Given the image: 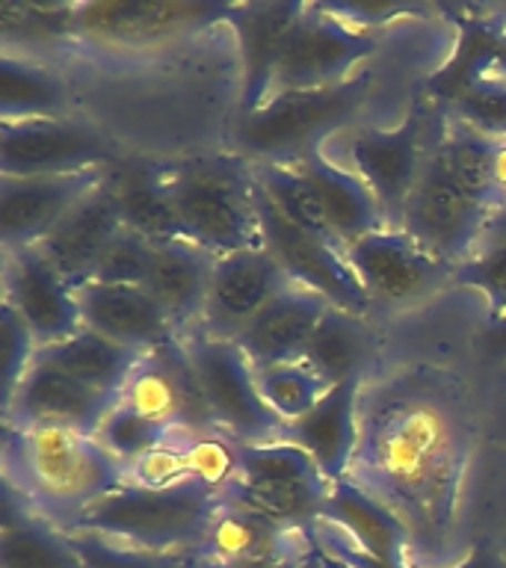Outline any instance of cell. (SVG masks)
<instances>
[{"mask_svg":"<svg viewBox=\"0 0 506 568\" xmlns=\"http://www.w3.org/2000/svg\"><path fill=\"white\" fill-rule=\"evenodd\" d=\"M470 426L456 385L435 371H399L358 397L346 479L380 500L408 545L447 539L468 468Z\"/></svg>","mask_w":506,"mask_h":568,"instance_id":"cell-1","label":"cell"},{"mask_svg":"<svg viewBox=\"0 0 506 568\" xmlns=\"http://www.w3.org/2000/svg\"><path fill=\"white\" fill-rule=\"evenodd\" d=\"M3 483L36 515L60 530H74L101 497L128 483V468L95 435L3 426Z\"/></svg>","mask_w":506,"mask_h":568,"instance_id":"cell-2","label":"cell"},{"mask_svg":"<svg viewBox=\"0 0 506 568\" xmlns=\"http://www.w3.org/2000/svg\"><path fill=\"white\" fill-rule=\"evenodd\" d=\"M178 237L225 257L261 246L255 163L243 154H199L160 166Z\"/></svg>","mask_w":506,"mask_h":568,"instance_id":"cell-3","label":"cell"},{"mask_svg":"<svg viewBox=\"0 0 506 568\" xmlns=\"http://www.w3.org/2000/svg\"><path fill=\"white\" fill-rule=\"evenodd\" d=\"M220 497L184 479L169 488H142L124 483L78 521L74 530L98 532L119 545L145 550H195L204 545ZM71 532V530H69Z\"/></svg>","mask_w":506,"mask_h":568,"instance_id":"cell-4","label":"cell"},{"mask_svg":"<svg viewBox=\"0 0 506 568\" xmlns=\"http://www.w3.org/2000/svg\"><path fill=\"white\" fill-rule=\"evenodd\" d=\"M371 89L373 71L362 69L337 87L275 92L255 113L237 115L234 140L240 154L252 163H296L355 119Z\"/></svg>","mask_w":506,"mask_h":568,"instance_id":"cell-5","label":"cell"},{"mask_svg":"<svg viewBox=\"0 0 506 568\" xmlns=\"http://www.w3.org/2000/svg\"><path fill=\"white\" fill-rule=\"evenodd\" d=\"M328 488L332 483L320 474L317 462L308 453L296 444L273 438L264 444H243L240 477L222 500L314 536Z\"/></svg>","mask_w":506,"mask_h":568,"instance_id":"cell-6","label":"cell"},{"mask_svg":"<svg viewBox=\"0 0 506 568\" xmlns=\"http://www.w3.org/2000/svg\"><path fill=\"white\" fill-rule=\"evenodd\" d=\"M444 110L417 101L397 128H358L350 140L353 172L376 195L391 229H399L403 211L426 160L442 133Z\"/></svg>","mask_w":506,"mask_h":568,"instance_id":"cell-7","label":"cell"},{"mask_svg":"<svg viewBox=\"0 0 506 568\" xmlns=\"http://www.w3.org/2000/svg\"><path fill=\"white\" fill-rule=\"evenodd\" d=\"M229 16V3L204 0H92L74 3V42L154 51Z\"/></svg>","mask_w":506,"mask_h":568,"instance_id":"cell-8","label":"cell"},{"mask_svg":"<svg viewBox=\"0 0 506 568\" xmlns=\"http://www.w3.org/2000/svg\"><path fill=\"white\" fill-rule=\"evenodd\" d=\"M193 362L213 426L240 444H264L279 438L282 420L270 412L257 388V373L234 341L204 332L181 337Z\"/></svg>","mask_w":506,"mask_h":568,"instance_id":"cell-9","label":"cell"},{"mask_svg":"<svg viewBox=\"0 0 506 568\" xmlns=\"http://www.w3.org/2000/svg\"><path fill=\"white\" fill-rule=\"evenodd\" d=\"M255 202L257 220H261V246L279 261L287 278L305 291L320 293L332 308L350 311L355 317H367L373 302L364 291V284L358 282V275L346 257V248L293 225L270 202V195L261 186H257Z\"/></svg>","mask_w":506,"mask_h":568,"instance_id":"cell-10","label":"cell"},{"mask_svg":"<svg viewBox=\"0 0 506 568\" xmlns=\"http://www.w3.org/2000/svg\"><path fill=\"white\" fill-rule=\"evenodd\" d=\"M373 48L376 36L371 30L350 24L326 3H305L284 44L273 95L337 87L358 74L355 69L371 57Z\"/></svg>","mask_w":506,"mask_h":568,"instance_id":"cell-11","label":"cell"},{"mask_svg":"<svg viewBox=\"0 0 506 568\" xmlns=\"http://www.w3.org/2000/svg\"><path fill=\"white\" fill-rule=\"evenodd\" d=\"M488 216L492 211L486 204H479L453 178L444 158L438 154V142H435L433 154L421 172V181L408 195L399 229L412 240H417L426 252L442 257L444 264L459 266L462 261L474 255Z\"/></svg>","mask_w":506,"mask_h":568,"instance_id":"cell-12","label":"cell"},{"mask_svg":"<svg viewBox=\"0 0 506 568\" xmlns=\"http://www.w3.org/2000/svg\"><path fill=\"white\" fill-rule=\"evenodd\" d=\"M92 166H113V151L95 128L80 119H21L0 122V175H65Z\"/></svg>","mask_w":506,"mask_h":568,"instance_id":"cell-13","label":"cell"},{"mask_svg":"<svg viewBox=\"0 0 506 568\" xmlns=\"http://www.w3.org/2000/svg\"><path fill=\"white\" fill-rule=\"evenodd\" d=\"M346 257L371 296L373 308H406L451 282L456 270L426 252L406 231L391 225L353 243L346 248Z\"/></svg>","mask_w":506,"mask_h":568,"instance_id":"cell-14","label":"cell"},{"mask_svg":"<svg viewBox=\"0 0 506 568\" xmlns=\"http://www.w3.org/2000/svg\"><path fill=\"white\" fill-rule=\"evenodd\" d=\"M119 403L136 408L140 415L175 433L195 435L216 429L184 341L140 355V362L124 382Z\"/></svg>","mask_w":506,"mask_h":568,"instance_id":"cell-15","label":"cell"},{"mask_svg":"<svg viewBox=\"0 0 506 568\" xmlns=\"http://www.w3.org/2000/svg\"><path fill=\"white\" fill-rule=\"evenodd\" d=\"M110 166L65 175L0 178V246L3 255L39 246L92 190L104 184Z\"/></svg>","mask_w":506,"mask_h":568,"instance_id":"cell-16","label":"cell"},{"mask_svg":"<svg viewBox=\"0 0 506 568\" xmlns=\"http://www.w3.org/2000/svg\"><path fill=\"white\" fill-rule=\"evenodd\" d=\"M287 287H293V282L264 246L216 257L199 332L237 341L249 323Z\"/></svg>","mask_w":506,"mask_h":568,"instance_id":"cell-17","label":"cell"},{"mask_svg":"<svg viewBox=\"0 0 506 568\" xmlns=\"http://www.w3.org/2000/svg\"><path fill=\"white\" fill-rule=\"evenodd\" d=\"M3 257V302H9L33 332L36 346L44 349L78 335L83 328L78 291L57 273L42 248H18Z\"/></svg>","mask_w":506,"mask_h":568,"instance_id":"cell-18","label":"cell"},{"mask_svg":"<svg viewBox=\"0 0 506 568\" xmlns=\"http://www.w3.org/2000/svg\"><path fill=\"white\" fill-rule=\"evenodd\" d=\"M115 403L119 397L101 394L65 373L33 362L12 399L3 406V426L71 429V433L98 435Z\"/></svg>","mask_w":506,"mask_h":568,"instance_id":"cell-19","label":"cell"},{"mask_svg":"<svg viewBox=\"0 0 506 568\" xmlns=\"http://www.w3.org/2000/svg\"><path fill=\"white\" fill-rule=\"evenodd\" d=\"M78 302L83 328H92L124 349L145 355L181 341L172 317L145 287L87 282L78 287Z\"/></svg>","mask_w":506,"mask_h":568,"instance_id":"cell-20","label":"cell"},{"mask_svg":"<svg viewBox=\"0 0 506 568\" xmlns=\"http://www.w3.org/2000/svg\"><path fill=\"white\" fill-rule=\"evenodd\" d=\"M124 229L122 207L115 199L110 175L98 190L83 199L48 237L39 243L42 255L57 266V273L78 291L92 282L98 261L110 246V240Z\"/></svg>","mask_w":506,"mask_h":568,"instance_id":"cell-21","label":"cell"},{"mask_svg":"<svg viewBox=\"0 0 506 568\" xmlns=\"http://www.w3.org/2000/svg\"><path fill=\"white\" fill-rule=\"evenodd\" d=\"M305 3L279 0V3H237L231 7V24L240 36L243 57V98L240 115L255 113L273 95L275 71L282 62L284 44L293 24L300 21Z\"/></svg>","mask_w":506,"mask_h":568,"instance_id":"cell-22","label":"cell"},{"mask_svg":"<svg viewBox=\"0 0 506 568\" xmlns=\"http://www.w3.org/2000/svg\"><path fill=\"white\" fill-rule=\"evenodd\" d=\"M317 527H332L346 548L367 557L373 566L403 568L408 548L406 527L350 479L332 483Z\"/></svg>","mask_w":506,"mask_h":568,"instance_id":"cell-23","label":"cell"},{"mask_svg":"<svg viewBox=\"0 0 506 568\" xmlns=\"http://www.w3.org/2000/svg\"><path fill=\"white\" fill-rule=\"evenodd\" d=\"M328 308L332 305L320 293L293 284L249 323L246 332L234 344L243 349L255 371H264L273 364L302 362Z\"/></svg>","mask_w":506,"mask_h":568,"instance_id":"cell-24","label":"cell"},{"mask_svg":"<svg viewBox=\"0 0 506 568\" xmlns=\"http://www.w3.org/2000/svg\"><path fill=\"white\" fill-rule=\"evenodd\" d=\"M213 264L216 257L186 240H160L151 248L149 275L142 287L172 317L181 337L202 328Z\"/></svg>","mask_w":506,"mask_h":568,"instance_id":"cell-25","label":"cell"},{"mask_svg":"<svg viewBox=\"0 0 506 568\" xmlns=\"http://www.w3.org/2000/svg\"><path fill=\"white\" fill-rule=\"evenodd\" d=\"M362 379H350L344 385L326 390V397L311 408L308 415L284 424L279 438L291 442L308 453L317 462L320 474L328 483L346 479L350 462L358 438V397H362Z\"/></svg>","mask_w":506,"mask_h":568,"instance_id":"cell-26","label":"cell"},{"mask_svg":"<svg viewBox=\"0 0 506 568\" xmlns=\"http://www.w3.org/2000/svg\"><path fill=\"white\" fill-rule=\"evenodd\" d=\"M314 550V536L291 530L252 513L246 506L225 504L213 515L204 545L199 548L202 566L208 562H246V559H302Z\"/></svg>","mask_w":506,"mask_h":568,"instance_id":"cell-27","label":"cell"},{"mask_svg":"<svg viewBox=\"0 0 506 568\" xmlns=\"http://www.w3.org/2000/svg\"><path fill=\"white\" fill-rule=\"evenodd\" d=\"M293 166H300L308 175L311 184L317 186L320 199L326 204L328 222L335 229L337 243L344 248H350L362 237L388 225L380 202H376V195L367 190L362 178L355 175L353 169L335 166L323 154V149H311Z\"/></svg>","mask_w":506,"mask_h":568,"instance_id":"cell-28","label":"cell"},{"mask_svg":"<svg viewBox=\"0 0 506 568\" xmlns=\"http://www.w3.org/2000/svg\"><path fill=\"white\" fill-rule=\"evenodd\" d=\"M0 568H87L71 545L69 530H60L36 515L16 488L3 483V530Z\"/></svg>","mask_w":506,"mask_h":568,"instance_id":"cell-29","label":"cell"},{"mask_svg":"<svg viewBox=\"0 0 506 568\" xmlns=\"http://www.w3.org/2000/svg\"><path fill=\"white\" fill-rule=\"evenodd\" d=\"M136 362H140V353L107 341L104 335H98L92 328H80L78 335L36 353V364L65 373L71 379L83 382L89 388L110 394V397H122L124 382L136 367Z\"/></svg>","mask_w":506,"mask_h":568,"instance_id":"cell-30","label":"cell"},{"mask_svg":"<svg viewBox=\"0 0 506 568\" xmlns=\"http://www.w3.org/2000/svg\"><path fill=\"white\" fill-rule=\"evenodd\" d=\"M373 346L376 341H373L371 328L364 326V317H355L350 311L328 308L326 317L320 320L302 362L314 367L328 388H335L350 379H364V364L371 362Z\"/></svg>","mask_w":506,"mask_h":568,"instance_id":"cell-31","label":"cell"},{"mask_svg":"<svg viewBox=\"0 0 506 568\" xmlns=\"http://www.w3.org/2000/svg\"><path fill=\"white\" fill-rule=\"evenodd\" d=\"M69 95L48 65L3 51L0 60V122L65 115Z\"/></svg>","mask_w":506,"mask_h":568,"instance_id":"cell-32","label":"cell"},{"mask_svg":"<svg viewBox=\"0 0 506 568\" xmlns=\"http://www.w3.org/2000/svg\"><path fill=\"white\" fill-rule=\"evenodd\" d=\"M110 186L122 207L124 229L136 231L151 243L181 240L160 184V166H110Z\"/></svg>","mask_w":506,"mask_h":568,"instance_id":"cell-33","label":"cell"},{"mask_svg":"<svg viewBox=\"0 0 506 568\" xmlns=\"http://www.w3.org/2000/svg\"><path fill=\"white\" fill-rule=\"evenodd\" d=\"M255 178L257 186L270 195V202H273L293 225H300V229L308 231V234H317V237L337 243L335 229H332V222H328L326 204L320 199L317 186L311 184L308 175H305L300 166H293V163H255ZM337 246H341V243H337Z\"/></svg>","mask_w":506,"mask_h":568,"instance_id":"cell-34","label":"cell"},{"mask_svg":"<svg viewBox=\"0 0 506 568\" xmlns=\"http://www.w3.org/2000/svg\"><path fill=\"white\" fill-rule=\"evenodd\" d=\"M257 373V388L261 397L270 406L282 424H293L317 406L320 399L326 397L328 385L323 382L314 367L305 362H287V364H273Z\"/></svg>","mask_w":506,"mask_h":568,"instance_id":"cell-35","label":"cell"},{"mask_svg":"<svg viewBox=\"0 0 506 568\" xmlns=\"http://www.w3.org/2000/svg\"><path fill=\"white\" fill-rule=\"evenodd\" d=\"M0 33L7 51L12 44H60L74 42V3H3L0 7Z\"/></svg>","mask_w":506,"mask_h":568,"instance_id":"cell-36","label":"cell"},{"mask_svg":"<svg viewBox=\"0 0 506 568\" xmlns=\"http://www.w3.org/2000/svg\"><path fill=\"white\" fill-rule=\"evenodd\" d=\"M69 536L87 568H202L195 550L131 548L87 530H71Z\"/></svg>","mask_w":506,"mask_h":568,"instance_id":"cell-37","label":"cell"},{"mask_svg":"<svg viewBox=\"0 0 506 568\" xmlns=\"http://www.w3.org/2000/svg\"><path fill=\"white\" fill-rule=\"evenodd\" d=\"M175 435V429H169V426L140 415L136 408L115 403L113 412L104 417V424H101L95 438L104 444V450L113 459L122 462L124 468H131L133 462L142 459L145 453L158 450L160 444H166Z\"/></svg>","mask_w":506,"mask_h":568,"instance_id":"cell-38","label":"cell"},{"mask_svg":"<svg viewBox=\"0 0 506 568\" xmlns=\"http://www.w3.org/2000/svg\"><path fill=\"white\" fill-rule=\"evenodd\" d=\"M447 110L486 136L506 140V80L497 74H474L451 89Z\"/></svg>","mask_w":506,"mask_h":568,"instance_id":"cell-39","label":"cell"},{"mask_svg":"<svg viewBox=\"0 0 506 568\" xmlns=\"http://www.w3.org/2000/svg\"><path fill=\"white\" fill-rule=\"evenodd\" d=\"M240 453H243V444L216 429L190 435V444H186L190 479L222 500L240 477Z\"/></svg>","mask_w":506,"mask_h":568,"instance_id":"cell-40","label":"cell"},{"mask_svg":"<svg viewBox=\"0 0 506 568\" xmlns=\"http://www.w3.org/2000/svg\"><path fill=\"white\" fill-rule=\"evenodd\" d=\"M151 248H154L151 240H145L131 229H122L110 240V246L104 248V255H101L95 273H92V282L142 287L145 275H149Z\"/></svg>","mask_w":506,"mask_h":568,"instance_id":"cell-41","label":"cell"},{"mask_svg":"<svg viewBox=\"0 0 506 568\" xmlns=\"http://www.w3.org/2000/svg\"><path fill=\"white\" fill-rule=\"evenodd\" d=\"M453 282L483 293L488 305V323L506 317V246L477 248L468 261L453 270Z\"/></svg>","mask_w":506,"mask_h":568,"instance_id":"cell-42","label":"cell"},{"mask_svg":"<svg viewBox=\"0 0 506 568\" xmlns=\"http://www.w3.org/2000/svg\"><path fill=\"white\" fill-rule=\"evenodd\" d=\"M190 433H178L158 450L145 453L128 468V483L142 488H169L190 479V456H186Z\"/></svg>","mask_w":506,"mask_h":568,"instance_id":"cell-43","label":"cell"},{"mask_svg":"<svg viewBox=\"0 0 506 568\" xmlns=\"http://www.w3.org/2000/svg\"><path fill=\"white\" fill-rule=\"evenodd\" d=\"M0 337H3V406H7L27 371L33 367L39 346H36L33 332L27 328V323L18 317V311L9 302L0 305Z\"/></svg>","mask_w":506,"mask_h":568,"instance_id":"cell-44","label":"cell"},{"mask_svg":"<svg viewBox=\"0 0 506 568\" xmlns=\"http://www.w3.org/2000/svg\"><path fill=\"white\" fill-rule=\"evenodd\" d=\"M470 69L474 71H470L468 78H474V74H497V78L506 80V33L477 39ZM462 80H456V83H462Z\"/></svg>","mask_w":506,"mask_h":568,"instance_id":"cell-45","label":"cell"},{"mask_svg":"<svg viewBox=\"0 0 506 568\" xmlns=\"http://www.w3.org/2000/svg\"><path fill=\"white\" fill-rule=\"evenodd\" d=\"M492 199L495 207L506 204V140H495V158H492ZM492 207V211H495Z\"/></svg>","mask_w":506,"mask_h":568,"instance_id":"cell-46","label":"cell"},{"mask_svg":"<svg viewBox=\"0 0 506 568\" xmlns=\"http://www.w3.org/2000/svg\"><path fill=\"white\" fill-rule=\"evenodd\" d=\"M488 246H506V204H500V207L492 211L486 229H483V237H479L477 248ZM477 248H474V252H477Z\"/></svg>","mask_w":506,"mask_h":568,"instance_id":"cell-47","label":"cell"},{"mask_svg":"<svg viewBox=\"0 0 506 568\" xmlns=\"http://www.w3.org/2000/svg\"><path fill=\"white\" fill-rule=\"evenodd\" d=\"M302 559H246V562H208V566H202V568H302Z\"/></svg>","mask_w":506,"mask_h":568,"instance_id":"cell-48","label":"cell"},{"mask_svg":"<svg viewBox=\"0 0 506 568\" xmlns=\"http://www.w3.org/2000/svg\"><path fill=\"white\" fill-rule=\"evenodd\" d=\"M486 349L495 358H506V317L492 320L486 328Z\"/></svg>","mask_w":506,"mask_h":568,"instance_id":"cell-49","label":"cell"},{"mask_svg":"<svg viewBox=\"0 0 506 568\" xmlns=\"http://www.w3.org/2000/svg\"><path fill=\"white\" fill-rule=\"evenodd\" d=\"M456 568H497V559L488 545H477V548L468 554V559H462Z\"/></svg>","mask_w":506,"mask_h":568,"instance_id":"cell-50","label":"cell"},{"mask_svg":"<svg viewBox=\"0 0 506 568\" xmlns=\"http://www.w3.org/2000/svg\"><path fill=\"white\" fill-rule=\"evenodd\" d=\"M302 568H332V562H328V559L323 557V554H320L317 548H314L308 554V557L302 559Z\"/></svg>","mask_w":506,"mask_h":568,"instance_id":"cell-51","label":"cell"}]
</instances>
